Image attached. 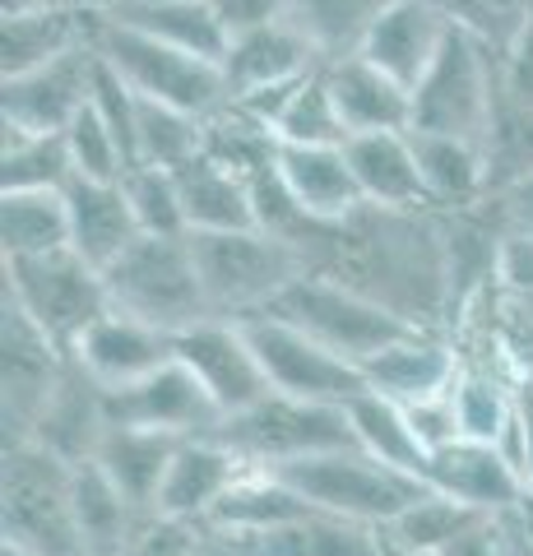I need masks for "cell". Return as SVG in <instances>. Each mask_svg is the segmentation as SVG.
Returning <instances> with one entry per match:
<instances>
[{"mask_svg":"<svg viewBox=\"0 0 533 556\" xmlns=\"http://www.w3.org/2000/svg\"><path fill=\"white\" fill-rule=\"evenodd\" d=\"M177 437H158V431H140V427H107L93 464L112 478V486L140 515L158 510V492L163 478L172 468V455H177Z\"/></svg>","mask_w":533,"mask_h":556,"instance_id":"30","label":"cell"},{"mask_svg":"<svg viewBox=\"0 0 533 556\" xmlns=\"http://www.w3.org/2000/svg\"><path fill=\"white\" fill-rule=\"evenodd\" d=\"M279 181L288 186L292 204L320 228L353 218L363 208V190L353 181L348 153L343 149H297L279 144Z\"/></svg>","mask_w":533,"mask_h":556,"instance_id":"28","label":"cell"},{"mask_svg":"<svg viewBox=\"0 0 533 556\" xmlns=\"http://www.w3.org/2000/svg\"><path fill=\"white\" fill-rule=\"evenodd\" d=\"M42 5H61V10H84V14H102L112 0H5V14L20 10H42Z\"/></svg>","mask_w":533,"mask_h":556,"instance_id":"54","label":"cell"},{"mask_svg":"<svg viewBox=\"0 0 533 556\" xmlns=\"http://www.w3.org/2000/svg\"><path fill=\"white\" fill-rule=\"evenodd\" d=\"M441 556H510L506 525H502V519H483V525L469 529L455 547H445Z\"/></svg>","mask_w":533,"mask_h":556,"instance_id":"52","label":"cell"},{"mask_svg":"<svg viewBox=\"0 0 533 556\" xmlns=\"http://www.w3.org/2000/svg\"><path fill=\"white\" fill-rule=\"evenodd\" d=\"M348 427H353V445L367 450L371 459H381L385 468H399V473L427 482V464H432V450L422 445L418 427H413V417L404 404H390L381 394H363L353 399L348 408Z\"/></svg>","mask_w":533,"mask_h":556,"instance_id":"33","label":"cell"},{"mask_svg":"<svg viewBox=\"0 0 533 556\" xmlns=\"http://www.w3.org/2000/svg\"><path fill=\"white\" fill-rule=\"evenodd\" d=\"M75 468L47 455L33 441L5 445V478H0V533L33 556H84L71 506Z\"/></svg>","mask_w":533,"mask_h":556,"instance_id":"5","label":"cell"},{"mask_svg":"<svg viewBox=\"0 0 533 556\" xmlns=\"http://www.w3.org/2000/svg\"><path fill=\"white\" fill-rule=\"evenodd\" d=\"M71 506H75V533H79V552L84 556H122L130 547L135 529L149 515H140L130 501L116 492L112 478L89 459L75 464L71 478Z\"/></svg>","mask_w":533,"mask_h":556,"instance_id":"32","label":"cell"},{"mask_svg":"<svg viewBox=\"0 0 533 556\" xmlns=\"http://www.w3.org/2000/svg\"><path fill=\"white\" fill-rule=\"evenodd\" d=\"M71 367V353H61L24 311L5 302V320H0V380H5V445L28 441L33 422H38L42 404L56 390V380Z\"/></svg>","mask_w":533,"mask_h":556,"instance_id":"15","label":"cell"},{"mask_svg":"<svg viewBox=\"0 0 533 556\" xmlns=\"http://www.w3.org/2000/svg\"><path fill=\"white\" fill-rule=\"evenodd\" d=\"M71 247L65 190H0V260L51 255Z\"/></svg>","mask_w":533,"mask_h":556,"instance_id":"34","label":"cell"},{"mask_svg":"<svg viewBox=\"0 0 533 556\" xmlns=\"http://www.w3.org/2000/svg\"><path fill=\"white\" fill-rule=\"evenodd\" d=\"M261 316H279L292 329L312 334L316 343H325L330 353L348 357L353 367H367L376 353H385L390 343H399L404 334H413V325L399 320L394 311H385L381 302L363 298V292L334 283L325 274H306L297 278L288 292H279V302Z\"/></svg>","mask_w":533,"mask_h":556,"instance_id":"10","label":"cell"},{"mask_svg":"<svg viewBox=\"0 0 533 556\" xmlns=\"http://www.w3.org/2000/svg\"><path fill=\"white\" fill-rule=\"evenodd\" d=\"M261 552L265 556H390L381 529L353 525V519H339V515H320V510H306L288 529L261 538Z\"/></svg>","mask_w":533,"mask_h":556,"instance_id":"38","label":"cell"},{"mask_svg":"<svg viewBox=\"0 0 533 556\" xmlns=\"http://www.w3.org/2000/svg\"><path fill=\"white\" fill-rule=\"evenodd\" d=\"M306 510L312 506H306L279 473L251 468V473L228 492V501H223L218 515L204 529H228V533H242V538H255V543H261V538L288 529L292 519H302Z\"/></svg>","mask_w":533,"mask_h":556,"instance_id":"36","label":"cell"},{"mask_svg":"<svg viewBox=\"0 0 533 556\" xmlns=\"http://www.w3.org/2000/svg\"><path fill=\"white\" fill-rule=\"evenodd\" d=\"M390 0H288L283 20L306 38L320 65L348 61L363 51L371 24L385 14Z\"/></svg>","mask_w":533,"mask_h":556,"instance_id":"35","label":"cell"},{"mask_svg":"<svg viewBox=\"0 0 533 556\" xmlns=\"http://www.w3.org/2000/svg\"><path fill=\"white\" fill-rule=\"evenodd\" d=\"M98 20L102 14L61 10V5L5 14V24H0V70H5V79L28 75V70L56 61L75 47H89L98 38Z\"/></svg>","mask_w":533,"mask_h":556,"instance_id":"29","label":"cell"},{"mask_svg":"<svg viewBox=\"0 0 533 556\" xmlns=\"http://www.w3.org/2000/svg\"><path fill=\"white\" fill-rule=\"evenodd\" d=\"M65 204H71V251L84 255L93 269L116 265L135 241H140V223L130 214V200L122 181H84L71 177L65 186Z\"/></svg>","mask_w":533,"mask_h":556,"instance_id":"26","label":"cell"},{"mask_svg":"<svg viewBox=\"0 0 533 556\" xmlns=\"http://www.w3.org/2000/svg\"><path fill=\"white\" fill-rule=\"evenodd\" d=\"M413 149H418V172L427 186V204L436 214H469L492 195V167L487 149L459 135H427L408 130Z\"/></svg>","mask_w":533,"mask_h":556,"instance_id":"27","label":"cell"},{"mask_svg":"<svg viewBox=\"0 0 533 556\" xmlns=\"http://www.w3.org/2000/svg\"><path fill=\"white\" fill-rule=\"evenodd\" d=\"M242 325H246V339L255 348V357H261L274 394L302 399V404H325V408H348L353 399L367 394L363 367H353L348 357L330 353L325 343L302 334V329H292L288 320L251 316Z\"/></svg>","mask_w":533,"mask_h":556,"instance_id":"11","label":"cell"},{"mask_svg":"<svg viewBox=\"0 0 533 556\" xmlns=\"http://www.w3.org/2000/svg\"><path fill=\"white\" fill-rule=\"evenodd\" d=\"M210 5L218 10V20L228 24V33H246V28L283 20L288 0H210Z\"/></svg>","mask_w":533,"mask_h":556,"instance_id":"51","label":"cell"},{"mask_svg":"<svg viewBox=\"0 0 533 556\" xmlns=\"http://www.w3.org/2000/svg\"><path fill=\"white\" fill-rule=\"evenodd\" d=\"M195 543V529L191 525H177V519H163V515H149L140 529H135L130 547L122 556H186Z\"/></svg>","mask_w":533,"mask_h":556,"instance_id":"50","label":"cell"},{"mask_svg":"<svg viewBox=\"0 0 533 556\" xmlns=\"http://www.w3.org/2000/svg\"><path fill=\"white\" fill-rule=\"evenodd\" d=\"M122 190H126V200H130L135 223H140V237H186L177 172L140 163V167H130L126 177H122Z\"/></svg>","mask_w":533,"mask_h":556,"instance_id":"42","label":"cell"},{"mask_svg":"<svg viewBox=\"0 0 533 556\" xmlns=\"http://www.w3.org/2000/svg\"><path fill=\"white\" fill-rule=\"evenodd\" d=\"M325 84L339 108L343 130L353 135H390V130H413V93L394 84L385 70H376L363 56L325 65Z\"/></svg>","mask_w":533,"mask_h":556,"instance_id":"24","label":"cell"},{"mask_svg":"<svg viewBox=\"0 0 533 556\" xmlns=\"http://www.w3.org/2000/svg\"><path fill=\"white\" fill-rule=\"evenodd\" d=\"M93 75H98L93 42L65 51V56L28 70V75H14L0 84V121L10 130H28V135H61L89 108Z\"/></svg>","mask_w":533,"mask_h":556,"instance_id":"13","label":"cell"},{"mask_svg":"<svg viewBox=\"0 0 533 556\" xmlns=\"http://www.w3.org/2000/svg\"><path fill=\"white\" fill-rule=\"evenodd\" d=\"M478 214H483L496 232H524L533 237V177H520L502 190H492V195L478 204Z\"/></svg>","mask_w":533,"mask_h":556,"instance_id":"48","label":"cell"},{"mask_svg":"<svg viewBox=\"0 0 533 556\" xmlns=\"http://www.w3.org/2000/svg\"><path fill=\"white\" fill-rule=\"evenodd\" d=\"M93 47L144 102H163V108L191 112L204 121L228 108L223 65H214V61H200L191 51H177L158 38H144V33L126 28V24H112L107 14L98 20Z\"/></svg>","mask_w":533,"mask_h":556,"instance_id":"8","label":"cell"},{"mask_svg":"<svg viewBox=\"0 0 533 556\" xmlns=\"http://www.w3.org/2000/svg\"><path fill=\"white\" fill-rule=\"evenodd\" d=\"M496 108H502V56L455 24L441 56L413 89V130L487 144Z\"/></svg>","mask_w":533,"mask_h":556,"instance_id":"4","label":"cell"},{"mask_svg":"<svg viewBox=\"0 0 533 556\" xmlns=\"http://www.w3.org/2000/svg\"><path fill=\"white\" fill-rule=\"evenodd\" d=\"M107 422L186 441V437H214L223 427V413L214 408V399L204 394L200 380L172 357L167 367L149 371L135 386L107 390Z\"/></svg>","mask_w":533,"mask_h":556,"instance_id":"14","label":"cell"},{"mask_svg":"<svg viewBox=\"0 0 533 556\" xmlns=\"http://www.w3.org/2000/svg\"><path fill=\"white\" fill-rule=\"evenodd\" d=\"M459 371H464V353L441 329H413V334L390 343L385 353H376L363 367L367 390L390 399V404H404V408L445 399L455 390Z\"/></svg>","mask_w":533,"mask_h":556,"instance_id":"16","label":"cell"},{"mask_svg":"<svg viewBox=\"0 0 533 556\" xmlns=\"http://www.w3.org/2000/svg\"><path fill=\"white\" fill-rule=\"evenodd\" d=\"M312 70H320V56L288 20H274L261 28L232 33L228 56H223V84H228V102L261 93V89H279V84H297Z\"/></svg>","mask_w":533,"mask_h":556,"instance_id":"22","label":"cell"},{"mask_svg":"<svg viewBox=\"0 0 533 556\" xmlns=\"http://www.w3.org/2000/svg\"><path fill=\"white\" fill-rule=\"evenodd\" d=\"M274 139H279V144H297V149H343L348 144V130H343L330 84H325V65L316 75H306V84L292 93L279 126H274Z\"/></svg>","mask_w":533,"mask_h":556,"instance_id":"40","label":"cell"},{"mask_svg":"<svg viewBox=\"0 0 533 556\" xmlns=\"http://www.w3.org/2000/svg\"><path fill=\"white\" fill-rule=\"evenodd\" d=\"M191 255L200 269V288L218 320H251L279 302L297 278L312 274V260L292 241H279L261 228L246 232H195Z\"/></svg>","mask_w":533,"mask_h":556,"instance_id":"2","label":"cell"},{"mask_svg":"<svg viewBox=\"0 0 533 556\" xmlns=\"http://www.w3.org/2000/svg\"><path fill=\"white\" fill-rule=\"evenodd\" d=\"M177 362L200 380L223 417L246 413L261 404L265 394H274L242 320L210 316V320L191 325L186 334H177Z\"/></svg>","mask_w":533,"mask_h":556,"instance_id":"12","label":"cell"},{"mask_svg":"<svg viewBox=\"0 0 533 556\" xmlns=\"http://www.w3.org/2000/svg\"><path fill=\"white\" fill-rule=\"evenodd\" d=\"M102 283H107L112 311L163 329L172 339L210 320L191 237H140L116 265L102 269Z\"/></svg>","mask_w":533,"mask_h":556,"instance_id":"3","label":"cell"},{"mask_svg":"<svg viewBox=\"0 0 533 556\" xmlns=\"http://www.w3.org/2000/svg\"><path fill=\"white\" fill-rule=\"evenodd\" d=\"M89 108L102 116V126L112 130L116 149H122L126 167H140V93L116 75V70L98 56V75H93V98Z\"/></svg>","mask_w":533,"mask_h":556,"instance_id":"43","label":"cell"},{"mask_svg":"<svg viewBox=\"0 0 533 556\" xmlns=\"http://www.w3.org/2000/svg\"><path fill=\"white\" fill-rule=\"evenodd\" d=\"M427 486L441 496L464 501L469 510L487 519H506L529 501L524 478L515 473V464L496 445L483 441H455L432 455L427 464Z\"/></svg>","mask_w":533,"mask_h":556,"instance_id":"19","label":"cell"},{"mask_svg":"<svg viewBox=\"0 0 533 556\" xmlns=\"http://www.w3.org/2000/svg\"><path fill=\"white\" fill-rule=\"evenodd\" d=\"M102 14L112 24H126L135 33H144V38H158L167 47L191 51V56L214 61V65H223L228 42H232L228 24L218 20V10L210 0H112Z\"/></svg>","mask_w":533,"mask_h":556,"instance_id":"25","label":"cell"},{"mask_svg":"<svg viewBox=\"0 0 533 556\" xmlns=\"http://www.w3.org/2000/svg\"><path fill=\"white\" fill-rule=\"evenodd\" d=\"M61 135H65V153H71L75 177H84V181H122L130 172L126 159H122V149H116L112 130L102 126V116L93 108H84Z\"/></svg>","mask_w":533,"mask_h":556,"instance_id":"45","label":"cell"},{"mask_svg":"<svg viewBox=\"0 0 533 556\" xmlns=\"http://www.w3.org/2000/svg\"><path fill=\"white\" fill-rule=\"evenodd\" d=\"M181 190V214H186V237L195 232H246L255 228V200L251 181L228 172L214 159H195L177 172Z\"/></svg>","mask_w":533,"mask_h":556,"instance_id":"31","label":"cell"},{"mask_svg":"<svg viewBox=\"0 0 533 556\" xmlns=\"http://www.w3.org/2000/svg\"><path fill=\"white\" fill-rule=\"evenodd\" d=\"M348 167L353 181L363 190V204L371 208H399V214H413V208H432L427 204V186L418 172V149H413L408 130H390V135H353L348 144Z\"/></svg>","mask_w":533,"mask_h":556,"instance_id":"23","label":"cell"},{"mask_svg":"<svg viewBox=\"0 0 533 556\" xmlns=\"http://www.w3.org/2000/svg\"><path fill=\"white\" fill-rule=\"evenodd\" d=\"M496 292L533 298V237L502 232V241H496Z\"/></svg>","mask_w":533,"mask_h":556,"instance_id":"49","label":"cell"},{"mask_svg":"<svg viewBox=\"0 0 533 556\" xmlns=\"http://www.w3.org/2000/svg\"><path fill=\"white\" fill-rule=\"evenodd\" d=\"M75 177L65 135L10 130L0 139V190H65Z\"/></svg>","mask_w":533,"mask_h":556,"instance_id":"39","label":"cell"},{"mask_svg":"<svg viewBox=\"0 0 533 556\" xmlns=\"http://www.w3.org/2000/svg\"><path fill=\"white\" fill-rule=\"evenodd\" d=\"M312 274L381 302L413 329L450 325V269H445V232L436 208H371L334 223L306 251Z\"/></svg>","mask_w":533,"mask_h":556,"instance_id":"1","label":"cell"},{"mask_svg":"<svg viewBox=\"0 0 533 556\" xmlns=\"http://www.w3.org/2000/svg\"><path fill=\"white\" fill-rule=\"evenodd\" d=\"M246 473L251 468L237 459L218 437H186L177 445V455H172V468H167L163 492H158V510L153 515L204 529Z\"/></svg>","mask_w":533,"mask_h":556,"instance_id":"17","label":"cell"},{"mask_svg":"<svg viewBox=\"0 0 533 556\" xmlns=\"http://www.w3.org/2000/svg\"><path fill=\"white\" fill-rule=\"evenodd\" d=\"M214 437L246 468L283 473V468L302 464V459L353 445V427H348V413L343 408L302 404V399H288V394H265L255 408L223 417V427Z\"/></svg>","mask_w":533,"mask_h":556,"instance_id":"9","label":"cell"},{"mask_svg":"<svg viewBox=\"0 0 533 556\" xmlns=\"http://www.w3.org/2000/svg\"><path fill=\"white\" fill-rule=\"evenodd\" d=\"M483 149H487V167H492V190H502L520 177H533V116L510 108L502 98Z\"/></svg>","mask_w":533,"mask_h":556,"instance_id":"44","label":"cell"},{"mask_svg":"<svg viewBox=\"0 0 533 556\" xmlns=\"http://www.w3.org/2000/svg\"><path fill=\"white\" fill-rule=\"evenodd\" d=\"M279 478L312 510L353 519V525H367V529H385L394 515H404L413 501L427 492V482L399 473V468H385L381 459H371L367 450H357V445L302 459V464L283 468Z\"/></svg>","mask_w":533,"mask_h":556,"instance_id":"7","label":"cell"},{"mask_svg":"<svg viewBox=\"0 0 533 556\" xmlns=\"http://www.w3.org/2000/svg\"><path fill=\"white\" fill-rule=\"evenodd\" d=\"M450 28H455V20L441 5H432V0H390L385 14L371 24L357 56L371 61L376 70H385L394 84H404V89L413 93L418 79L441 56Z\"/></svg>","mask_w":533,"mask_h":556,"instance_id":"18","label":"cell"},{"mask_svg":"<svg viewBox=\"0 0 533 556\" xmlns=\"http://www.w3.org/2000/svg\"><path fill=\"white\" fill-rule=\"evenodd\" d=\"M107 427H112L107 422V390H102L98 380H89L71 362L65 376L56 380V390H51V399L42 404L38 422H33V431H28V441L75 468V464H89L98 455Z\"/></svg>","mask_w":533,"mask_h":556,"instance_id":"21","label":"cell"},{"mask_svg":"<svg viewBox=\"0 0 533 556\" xmlns=\"http://www.w3.org/2000/svg\"><path fill=\"white\" fill-rule=\"evenodd\" d=\"M172 357H177V339L144 320L122 316V311H107V316L71 348V362L89 380H98L102 390H126L135 380H144L149 371L167 367Z\"/></svg>","mask_w":533,"mask_h":556,"instance_id":"20","label":"cell"},{"mask_svg":"<svg viewBox=\"0 0 533 556\" xmlns=\"http://www.w3.org/2000/svg\"><path fill=\"white\" fill-rule=\"evenodd\" d=\"M195 159H204V116L140 98V163L181 172Z\"/></svg>","mask_w":533,"mask_h":556,"instance_id":"41","label":"cell"},{"mask_svg":"<svg viewBox=\"0 0 533 556\" xmlns=\"http://www.w3.org/2000/svg\"><path fill=\"white\" fill-rule=\"evenodd\" d=\"M0 556H33L28 547H14V543H0Z\"/></svg>","mask_w":533,"mask_h":556,"instance_id":"55","label":"cell"},{"mask_svg":"<svg viewBox=\"0 0 533 556\" xmlns=\"http://www.w3.org/2000/svg\"><path fill=\"white\" fill-rule=\"evenodd\" d=\"M502 455L515 464V473L524 478V492L533 501V371H524L515 380V417L502 437Z\"/></svg>","mask_w":533,"mask_h":556,"instance_id":"46","label":"cell"},{"mask_svg":"<svg viewBox=\"0 0 533 556\" xmlns=\"http://www.w3.org/2000/svg\"><path fill=\"white\" fill-rule=\"evenodd\" d=\"M5 302L42 329V334L71 353L89 329L107 316V283L102 269H93L71 247L51 255H24L5 260Z\"/></svg>","mask_w":533,"mask_h":556,"instance_id":"6","label":"cell"},{"mask_svg":"<svg viewBox=\"0 0 533 556\" xmlns=\"http://www.w3.org/2000/svg\"><path fill=\"white\" fill-rule=\"evenodd\" d=\"M483 519L487 515L469 510L464 501L441 496V492L427 486V492L413 501L404 515H394L381 533H385L390 556H441L445 547H455L469 529L483 525Z\"/></svg>","mask_w":533,"mask_h":556,"instance_id":"37","label":"cell"},{"mask_svg":"<svg viewBox=\"0 0 533 556\" xmlns=\"http://www.w3.org/2000/svg\"><path fill=\"white\" fill-rule=\"evenodd\" d=\"M186 556H265L255 538L228 533V529H195V543Z\"/></svg>","mask_w":533,"mask_h":556,"instance_id":"53","label":"cell"},{"mask_svg":"<svg viewBox=\"0 0 533 556\" xmlns=\"http://www.w3.org/2000/svg\"><path fill=\"white\" fill-rule=\"evenodd\" d=\"M502 98L533 116V10L515 42L502 51Z\"/></svg>","mask_w":533,"mask_h":556,"instance_id":"47","label":"cell"}]
</instances>
